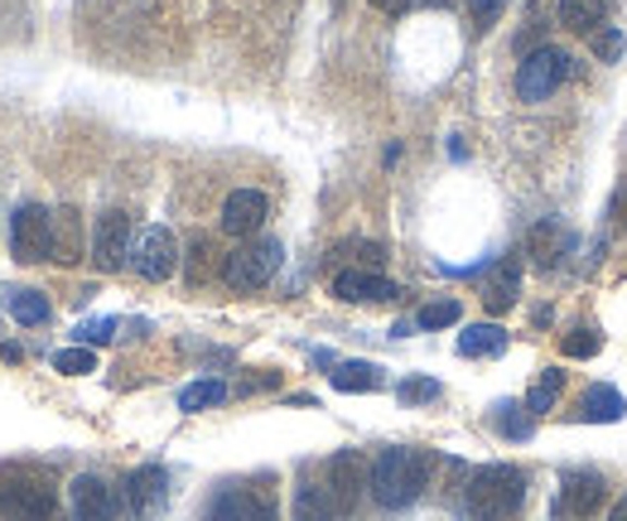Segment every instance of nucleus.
<instances>
[{
    "label": "nucleus",
    "mask_w": 627,
    "mask_h": 521,
    "mask_svg": "<svg viewBox=\"0 0 627 521\" xmlns=\"http://www.w3.org/2000/svg\"><path fill=\"white\" fill-rule=\"evenodd\" d=\"M430 469H434L430 449H406V445L382 449L372 459V473H367V493L377 497V507L401 512V507H410L430 487Z\"/></svg>",
    "instance_id": "obj_1"
},
{
    "label": "nucleus",
    "mask_w": 627,
    "mask_h": 521,
    "mask_svg": "<svg viewBox=\"0 0 627 521\" xmlns=\"http://www.w3.org/2000/svg\"><path fill=\"white\" fill-rule=\"evenodd\" d=\"M464 493L474 521H512L526 503V473L517 463H483V469H474Z\"/></svg>",
    "instance_id": "obj_2"
},
{
    "label": "nucleus",
    "mask_w": 627,
    "mask_h": 521,
    "mask_svg": "<svg viewBox=\"0 0 627 521\" xmlns=\"http://www.w3.org/2000/svg\"><path fill=\"white\" fill-rule=\"evenodd\" d=\"M280 261H285V247H280L275 237H261V241H242V247L232 251L228 261H222V281H228V290H237V295L266 290V285L275 281Z\"/></svg>",
    "instance_id": "obj_3"
},
{
    "label": "nucleus",
    "mask_w": 627,
    "mask_h": 521,
    "mask_svg": "<svg viewBox=\"0 0 627 521\" xmlns=\"http://www.w3.org/2000/svg\"><path fill=\"white\" fill-rule=\"evenodd\" d=\"M569 77H575V59H569L565 49H555V44H541V49H531L521 59L517 97L521 102H545V97H555Z\"/></svg>",
    "instance_id": "obj_4"
},
{
    "label": "nucleus",
    "mask_w": 627,
    "mask_h": 521,
    "mask_svg": "<svg viewBox=\"0 0 627 521\" xmlns=\"http://www.w3.org/2000/svg\"><path fill=\"white\" fill-rule=\"evenodd\" d=\"M10 257L20 265L53 261V213L39 203H20L10 218Z\"/></svg>",
    "instance_id": "obj_5"
},
{
    "label": "nucleus",
    "mask_w": 627,
    "mask_h": 521,
    "mask_svg": "<svg viewBox=\"0 0 627 521\" xmlns=\"http://www.w3.org/2000/svg\"><path fill=\"white\" fill-rule=\"evenodd\" d=\"M126 265L140 275V281H150V285H160V281H170V275L179 271V237L170 227H145L131 237V257Z\"/></svg>",
    "instance_id": "obj_6"
},
{
    "label": "nucleus",
    "mask_w": 627,
    "mask_h": 521,
    "mask_svg": "<svg viewBox=\"0 0 627 521\" xmlns=\"http://www.w3.org/2000/svg\"><path fill=\"white\" fill-rule=\"evenodd\" d=\"M367 473H372V463L357 449H339L329 459V493H333V503H339V517L357 512V503H362V493H367Z\"/></svg>",
    "instance_id": "obj_7"
},
{
    "label": "nucleus",
    "mask_w": 627,
    "mask_h": 521,
    "mask_svg": "<svg viewBox=\"0 0 627 521\" xmlns=\"http://www.w3.org/2000/svg\"><path fill=\"white\" fill-rule=\"evenodd\" d=\"M126 257H131V213L107 208L93 227V261H97V271H121Z\"/></svg>",
    "instance_id": "obj_8"
},
{
    "label": "nucleus",
    "mask_w": 627,
    "mask_h": 521,
    "mask_svg": "<svg viewBox=\"0 0 627 521\" xmlns=\"http://www.w3.org/2000/svg\"><path fill=\"white\" fill-rule=\"evenodd\" d=\"M0 517L5 521H53V487L39 479L0 487Z\"/></svg>",
    "instance_id": "obj_9"
},
{
    "label": "nucleus",
    "mask_w": 627,
    "mask_h": 521,
    "mask_svg": "<svg viewBox=\"0 0 627 521\" xmlns=\"http://www.w3.org/2000/svg\"><path fill=\"white\" fill-rule=\"evenodd\" d=\"M271 218V198L261 188H232L228 203H222V232L228 237H256Z\"/></svg>",
    "instance_id": "obj_10"
},
{
    "label": "nucleus",
    "mask_w": 627,
    "mask_h": 521,
    "mask_svg": "<svg viewBox=\"0 0 627 521\" xmlns=\"http://www.w3.org/2000/svg\"><path fill=\"white\" fill-rule=\"evenodd\" d=\"M603 507H608V479H603V473H593V469L569 473L565 487H560V512H569L575 521H593Z\"/></svg>",
    "instance_id": "obj_11"
},
{
    "label": "nucleus",
    "mask_w": 627,
    "mask_h": 521,
    "mask_svg": "<svg viewBox=\"0 0 627 521\" xmlns=\"http://www.w3.org/2000/svg\"><path fill=\"white\" fill-rule=\"evenodd\" d=\"M73 517L77 521H116L121 517V503H116V487L97 473H77L73 479Z\"/></svg>",
    "instance_id": "obj_12"
},
{
    "label": "nucleus",
    "mask_w": 627,
    "mask_h": 521,
    "mask_svg": "<svg viewBox=\"0 0 627 521\" xmlns=\"http://www.w3.org/2000/svg\"><path fill=\"white\" fill-rule=\"evenodd\" d=\"M208 521H275V507L256 487H228L218 503L208 507Z\"/></svg>",
    "instance_id": "obj_13"
},
{
    "label": "nucleus",
    "mask_w": 627,
    "mask_h": 521,
    "mask_svg": "<svg viewBox=\"0 0 627 521\" xmlns=\"http://www.w3.org/2000/svg\"><path fill=\"white\" fill-rule=\"evenodd\" d=\"M333 295L343 305H382V299H396L401 290L377 271H339L333 275Z\"/></svg>",
    "instance_id": "obj_14"
},
{
    "label": "nucleus",
    "mask_w": 627,
    "mask_h": 521,
    "mask_svg": "<svg viewBox=\"0 0 627 521\" xmlns=\"http://www.w3.org/2000/svg\"><path fill=\"white\" fill-rule=\"evenodd\" d=\"M569 247H575V232L565 223H555V218H541V223L526 232V251H531V261L541 265V271H551L560 257H569Z\"/></svg>",
    "instance_id": "obj_15"
},
{
    "label": "nucleus",
    "mask_w": 627,
    "mask_h": 521,
    "mask_svg": "<svg viewBox=\"0 0 627 521\" xmlns=\"http://www.w3.org/2000/svg\"><path fill=\"white\" fill-rule=\"evenodd\" d=\"M170 497V473L160 463H140V469L126 473V503L131 512H155V507Z\"/></svg>",
    "instance_id": "obj_16"
},
{
    "label": "nucleus",
    "mask_w": 627,
    "mask_h": 521,
    "mask_svg": "<svg viewBox=\"0 0 627 521\" xmlns=\"http://www.w3.org/2000/svg\"><path fill=\"white\" fill-rule=\"evenodd\" d=\"M623 415H627V401H623L618 386L593 382L589 392L579 396V420H585V425H618Z\"/></svg>",
    "instance_id": "obj_17"
},
{
    "label": "nucleus",
    "mask_w": 627,
    "mask_h": 521,
    "mask_svg": "<svg viewBox=\"0 0 627 521\" xmlns=\"http://www.w3.org/2000/svg\"><path fill=\"white\" fill-rule=\"evenodd\" d=\"M517 295H521V261L507 257L492 271V281L483 285V309L488 314H507V309L517 305Z\"/></svg>",
    "instance_id": "obj_18"
},
{
    "label": "nucleus",
    "mask_w": 627,
    "mask_h": 521,
    "mask_svg": "<svg viewBox=\"0 0 627 521\" xmlns=\"http://www.w3.org/2000/svg\"><path fill=\"white\" fill-rule=\"evenodd\" d=\"M83 257L87 247H83V218H77V208H53V261L73 265Z\"/></svg>",
    "instance_id": "obj_19"
},
{
    "label": "nucleus",
    "mask_w": 627,
    "mask_h": 521,
    "mask_svg": "<svg viewBox=\"0 0 627 521\" xmlns=\"http://www.w3.org/2000/svg\"><path fill=\"white\" fill-rule=\"evenodd\" d=\"M290 521H339V503H333L329 483H299L295 503H290Z\"/></svg>",
    "instance_id": "obj_20"
},
{
    "label": "nucleus",
    "mask_w": 627,
    "mask_h": 521,
    "mask_svg": "<svg viewBox=\"0 0 627 521\" xmlns=\"http://www.w3.org/2000/svg\"><path fill=\"white\" fill-rule=\"evenodd\" d=\"M507 352V328L502 324H468L458 334V358H497Z\"/></svg>",
    "instance_id": "obj_21"
},
{
    "label": "nucleus",
    "mask_w": 627,
    "mask_h": 521,
    "mask_svg": "<svg viewBox=\"0 0 627 521\" xmlns=\"http://www.w3.org/2000/svg\"><path fill=\"white\" fill-rule=\"evenodd\" d=\"M329 382H333V392H377L382 386V368L377 362H362V358H353V362H339V368L329 372Z\"/></svg>",
    "instance_id": "obj_22"
},
{
    "label": "nucleus",
    "mask_w": 627,
    "mask_h": 521,
    "mask_svg": "<svg viewBox=\"0 0 627 521\" xmlns=\"http://www.w3.org/2000/svg\"><path fill=\"white\" fill-rule=\"evenodd\" d=\"M608 15V0H560V25L575 35H593Z\"/></svg>",
    "instance_id": "obj_23"
},
{
    "label": "nucleus",
    "mask_w": 627,
    "mask_h": 521,
    "mask_svg": "<svg viewBox=\"0 0 627 521\" xmlns=\"http://www.w3.org/2000/svg\"><path fill=\"white\" fill-rule=\"evenodd\" d=\"M5 309H10V319L25 324V328H39V324H49V319H53V305L39 290H15L5 299Z\"/></svg>",
    "instance_id": "obj_24"
},
{
    "label": "nucleus",
    "mask_w": 627,
    "mask_h": 521,
    "mask_svg": "<svg viewBox=\"0 0 627 521\" xmlns=\"http://www.w3.org/2000/svg\"><path fill=\"white\" fill-rule=\"evenodd\" d=\"M222 401H228V386H222L218 376H198V382H188L184 392H179V410H184V415H198V410L222 406Z\"/></svg>",
    "instance_id": "obj_25"
},
{
    "label": "nucleus",
    "mask_w": 627,
    "mask_h": 521,
    "mask_svg": "<svg viewBox=\"0 0 627 521\" xmlns=\"http://www.w3.org/2000/svg\"><path fill=\"white\" fill-rule=\"evenodd\" d=\"M560 392H565V372L560 368H545L541 376H536V386L526 392V415H545V410H555V401H560Z\"/></svg>",
    "instance_id": "obj_26"
},
{
    "label": "nucleus",
    "mask_w": 627,
    "mask_h": 521,
    "mask_svg": "<svg viewBox=\"0 0 627 521\" xmlns=\"http://www.w3.org/2000/svg\"><path fill=\"white\" fill-rule=\"evenodd\" d=\"M212 271H222V261H218V241L198 232V237L188 241V285H204Z\"/></svg>",
    "instance_id": "obj_27"
},
{
    "label": "nucleus",
    "mask_w": 627,
    "mask_h": 521,
    "mask_svg": "<svg viewBox=\"0 0 627 521\" xmlns=\"http://www.w3.org/2000/svg\"><path fill=\"white\" fill-rule=\"evenodd\" d=\"M53 372H63V376H87V372H97V352L93 348H63V352H53Z\"/></svg>",
    "instance_id": "obj_28"
},
{
    "label": "nucleus",
    "mask_w": 627,
    "mask_h": 521,
    "mask_svg": "<svg viewBox=\"0 0 627 521\" xmlns=\"http://www.w3.org/2000/svg\"><path fill=\"white\" fill-rule=\"evenodd\" d=\"M458 314H464V309H458V299H430V305H425L420 314H416V324H420V328H430V334H434V328L458 324Z\"/></svg>",
    "instance_id": "obj_29"
},
{
    "label": "nucleus",
    "mask_w": 627,
    "mask_h": 521,
    "mask_svg": "<svg viewBox=\"0 0 627 521\" xmlns=\"http://www.w3.org/2000/svg\"><path fill=\"white\" fill-rule=\"evenodd\" d=\"M492 415H497V430H502L507 439H531V415H521V410L512 406V401H502L497 410H492Z\"/></svg>",
    "instance_id": "obj_30"
},
{
    "label": "nucleus",
    "mask_w": 627,
    "mask_h": 521,
    "mask_svg": "<svg viewBox=\"0 0 627 521\" xmlns=\"http://www.w3.org/2000/svg\"><path fill=\"white\" fill-rule=\"evenodd\" d=\"M396 396L406 406H420V401H440V382L434 376H406V382L396 386Z\"/></svg>",
    "instance_id": "obj_31"
},
{
    "label": "nucleus",
    "mask_w": 627,
    "mask_h": 521,
    "mask_svg": "<svg viewBox=\"0 0 627 521\" xmlns=\"http://www.w3.org/2000/svg\"><path fill=\"white\" fill-rule=\"evenodd\" d=\"M599 348H603V343H599L593 328H569V334L560 338V352H565V358H593Z\"/></svg>",
    "instance_id": "obj_32"
},
{
    "label": "nucleus",
    "mask_w": 627,
    "mask_h": 521,
    "mask_svg": "<svg viewBox=\"0 0 627 521\" xmlns=\"http://www.w3.org/2000/svg\"><path fill=\"white\" fill-rule=\"evenodd\" d=\"M116 334V319H83V324L73 328V338L83 343V348H97V343H111Z\"/></svg>",
    "instance_id": "obj_33"
},
{
    "label": "nucleus",
    "mask_w": 627,
    "mask_h": 521,
    "mask_svg": "<svg viewBox=\"0 0 627 521\" xmlns=\"http://www.w3.org/2000/svg\"><path fill=\"white\" fill-rule=\"evenodd\" d=\"M623 29H593V53H599L603 63H618L623 59Z\"/></svg>",
    "instance_id": "obj_34"
},
{
    "label": "nucleus",
    "mask_w": 627,
    "mask_h": 521,
    "mask_svg": "<svg viewBox=\"0 0 627 521\" xmlns=\"http://www.w3.org/2000/svg\"><path fill=\"white\" fill-rule=\"evenodd\" d=\"M468 10H474V20H478V25H488V20L502 10V0H468Z\"/></svg>",
    "instance_id": "obj_35"
},
{
    "label": "nucleus",
    "mask_w": 627,
    "mask_h": 521,
    "mask_svg": "<svg viewBox=\"0 0 627 521\" xmlns=\"http://www.w3.org/2000/svg\"><path fill=\"white\" fill-rule=\"evenodd\" d=\"M25 358V348H20V343H0V362H20Z\"/></svg>",
    "instance_id": "obj_36"
},
{
    "label": "nucleus",
    "mask_w": 627,
    "mask_h": 521,
    "mask_svg": "<svg viewBox=\"0 0 627 521\" xmlns=\"http://www.w3.org/2000/svg\"><path fill=\"white\" fill-rule=\"evenodd\" d=\"M608 521H627V497H623V503H618V507H613V512H608Z\"/></svg>",
    "instance_id": "obj_37"
},
{
    "label": "nucleus",
    "mask_w": 627,
    "mask_h": 521,
    "mask_svg": "<svg viewBox=\"0 0 627 521\" xmlns=\"http://www.w3.org/2000/svg\"><path fill=\"white\" fill-rule=\"evenodd\" d=\"M618 218H627V194H618Z\"/></svg>",
    "instance_id": "obj_38"
},
{
    "label": "nucleus",
    "mask_w": 627,
    "mask_h": 521,
    "mask_svg": "<svg viewBox=\"0 0 627 521\" xmlns=\"http://www.w3.org/2000/svg\"><path fill=\"white\" fill-rule=\"evenodd\" d=\"M410 5H416V0H396V5H391V10H410Z\"/></svg>",
    "instance_id": "obj_39"
},
{
    "label": "nucleus",
    "mask_w": 627,
    "mask_h": 521,
    "mask_svg": "<svg viewBox=\"0 0 627 521\" xmlns=\"http://www.w3.org/2000/svg\"><path fill=\"white\" fill-rule=\"evenodd\" d=\"M372 5H382V10H391V5H396V0H372Z\"/></svg>",
    "instance_id": "obj_40"
}]
</instances>
